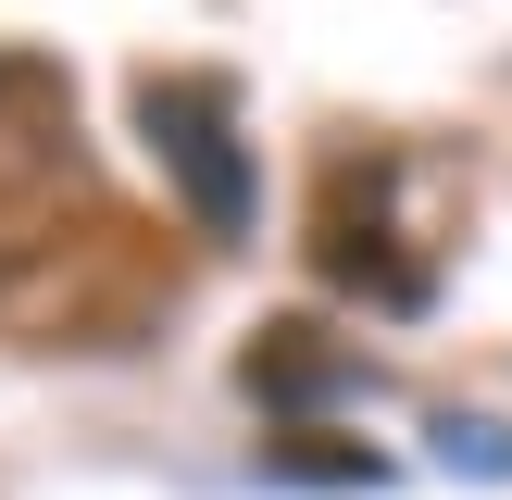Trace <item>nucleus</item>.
<instances>
[{
	"label": "nucleus",
	"mask_w": 512,
	"mask_h": 500,
	"mask_svg": "<svg viewBox=\"0 0 512 500\" xmlns=\"http://www.w3.org/2000/svg\"><path fill=\"white\" fill-rule=\"evenodd\" d=\"M238 388H250V400H275V413H313V400H338V388H350V350L325 338V325H263V338L238 350Z\"/></svg>",
	"instance_id": "7ed1b4c3"
},
{
	"label": "nucleus",
	"mask_w": 512,
	"mask_h": 500,
	"mask_svg": "<svg viewBox=\"0 0 512 500\" xmlns=\"http://www.w3.org/2000/svg\"><path fill=\"white\" fill-rule=\"evenodd\" d=\"M425 250H438V238H400V225L375 213V163L325 175V225H313L325 288H363V300H388V313H413V300H425Z\"/></svg>",
	"instance_id": "f03ea898"
},
{
	"label": "nucleus",
	"mask_w": 512,
	"mask_h": 500,
	"mask_svg": "<svg viewBox=\"0 0 512 500\" xmlns=\"http://www.w3.org/2000/svg\"><path fill=\"white\" fill-rule=\"evenodd\" d=\"M450 463H463V475H512V438H500V425H450Z\"/></svg>",
	"instance_id": "39448f33"
},
{
	"label": "nucleus",
	"mask_w": 512,
	"mask_h": 500,
	"mask_svg": "<svg viewBox=\"0 0 512 500\" xmlns=\"http://www.w3.org/2000/svg\"><path fill=\"white\" fill-rule=\"evenodd\" d=\"M138 138L163 163V188L188 200V225L213 250L250 238V138H238V88L225 75H138Z\"/></svg>",
	"instance_id": "f257e3e1"
},
{
	"label": "nucleus",
	"mask_w": 512,
	"mask_h": 500,
	"mask_svg": "<svg viewBox=\"0 0 512 500\" xmlns=\"http://www.w3.org/2000/svg\"><path fill=\"white\" fill-rule=\"evenodd\" d=\"M263 475L275 488H388V450L338 438V425H288V438H263Z\"/></svg>",
	"instance_id": "20e7f679"
}]
</instances>
